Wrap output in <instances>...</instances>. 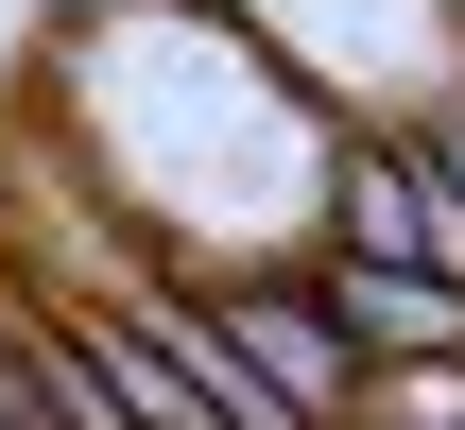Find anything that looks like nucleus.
<instances>
[{
	"instance_id": "obj_1",
	"label": "nucleus",
	"mask_w": 465,
	"mask_h": 430,
	"mask_svg": "<svg viewBox=\"0 0 465 430\" xmlns=\"http://www.w3.org/2000/svg\"><path fill=\"white\" fill-rule=\"evenodd\" d=\"M293 276H311V310L362 345V379H380V362H465V276H414V259H345V241H311Z\"/></svg>"
},
{
	"instance_id": "obj_2",
	"label": "nucleus",
	"mask_w": 465,
	"mask_h": 430,
	"mask_svg": "<svg viewBox=\"0 0 465 430\" xmlns=\"http://www.w3.org/2000/svg\"><path fill=\"white\" fill-rule=\"evenodd\" d=\"M414 138H431V172H449V207H465V86H449V103H414Z\"/></svg>"
}]
</instances>
